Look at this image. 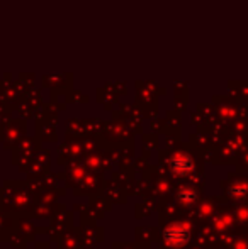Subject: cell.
Returning <instances> with one entry per match:
<instances>
[{
  "label": "cell",
  "instance_id": "1",
  "mask_svg": "<svg viewBox=\"0 0 248 249\" xmlns=\"http://www.w3.org/2000/svg\"><path fill=\"white\" fill-rule=\"evenodd\" d=\"M189 237H191V231H189V227L186 224H172V226L167 227L165 232H163L165 243L172 248L184 246L189 241Z\"/></svg>",
  "mask_w": 248,
  "mask_h": 249
}]
</instances>
